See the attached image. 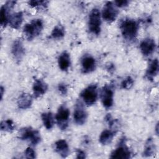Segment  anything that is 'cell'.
<instances>
[{
  "instance_id": "6da1fadb",
  "label": "cell",
  "mask_w": 159,
  "mask_h": 159,
  "mask_svg": "<svg viewBox=\"0 0 159 159\" xmlns=\"http://www.w3.org/2000/svg\"><path fill=\"white\" fill-rule=\"evenodd\" d=\"M120 29L125 40L128 42H133L137 36L139 24L134 19L125 18L120 22Z\"/></svg>"
},
{
  "instance_id": "7a4b0ae2",
  "label": "cell",
  "mask_w": 159,
  "mask_h": 159,
  "mask_svg": "<svg viewBox=\"0 0 159 159\" xmlns=\"http://www.w3.org/2000/svg\"><path fill=\"white\" fill-rule=\"evenodd\" d=\"M43 27V24L41 19H33L24 26L23 33L28 40H32L40 34Z\"/></svg>"
},
{
  "instance_id": "3957f363",
  "label": "cell",
  "mask_w": 159,
  "mask_h": 159,
  "mask_svg": "<svg viewBox=\"0 0 159 159\" xmlns=\"http://www.w3.org/2000/svg\"><path fill=\"white\" fill-rule=\"evenodd\" d=\"M101 25L100 11L98 8H93L89 14L88 29L92 34L98 35L101 32Z\"/></svg>"
},
{
  "instance_id": "277c9868",
  "label": "cell",
  "mask_w": 159,
  "mask_h": 159,
  "mask_svg": "<svg viewBox=\"0 0 159 159\" xmlns=\"http://www.w3.org/2000/svg\"><path fill=\"white\" fill-rule=\"evenodd\" d=\"M19 137L23 140H29L33 145H36L41 141L39 132L32 127L22 128L19 133Z\"/></svg>"
},
{
  "instance_id": "5b68a950",
  "label": "cell",
  "mask_w": 159,
  "mask_h": 159,
  "mask_svg": "<svg viewBox=\"0 0 159 159\" xmlns=\"http://www.w3.org/2000/svg\"><path fill=\"white\" fill-rule=\"evenodd\" d=\"M80 96L88 106L94 104L98 98V86L96 84L89 85L80 93Z\"/></svg>"
},
{
  "instance_id": "8992f818",
  "label": "cell",
  "mask_w": 159,
  "mask_h": 159,
  "mask_svg": "<svg viewBox=\"0 0 159 159\" xmlns=\"http://www.w3.org/2000/svg\"><path fill=\"white\" fill-rule=\"evenodd\" d=\"M69 117L70 111L68 108L65 104L61 105L58 109L55 116L58 126L61 130H64L67 128L68 125Z\"/></svg>"
},
{
  "instance_id": "52a82bcc",
  "label": "cell",
  "mask_w": 159,
  "mask_h": 159,
  "mask_svg": "<svg viewBox=\"0 0 159 159\" xmlns=\"http://www.w3.org/2000/svg\"><path fill=\"white\" fill-rule=\"evenodd\" d=\"M88 117L87 112L81 101H77L75 106L73 118L74 121L77 125H83Z\"/></svg>"
},
{
  "instance_id": "ba28073f",
  "label": "cell",
  "mask_w": 159,
  "mask_h": 159,
  "mask_svg": "<svg viewBox=\"0 0 159 159\" xmlns=\"http://www.w3.org/2000/svg\"><path fill=\"white\" fill-rule=\"evenodd\" d=\"M131 157V153L125 145V141L122 139L119 146L114 150L111 155V158L115 159H129Z\"/></svg>"
},
{
  "instance_id": "9c48e42d",
  "label": "cell",
  "mask_w": 159,
  "mask_h": 159,
  "mask_svg": "<svg viewBox=\"0 0 159 159\" xmlns=\"http://www.w3.org/2000/svg\"><path fill=\"white\" fill-rule=\"evenodd\" d=\"M114 91L112 87L105 85L101 91V99L103 106L106 109L111 108L113 105Z\"/></svg>"
},
{
  "instance_id": "30bf717a",
  "label": "cell",
  "mask_w": 159,
  "mask_h": 159,
  "mask_svg": "<svg viewBox=\"0 0 159 159\" xmlns=\"http://www.w3.org/2000/svg\"><path fill=\"white\" fill-rule=\"evenodd\" d=\"M117 16V11L114 6V4L111 1L107 2L104 4L102 11L103 19L109 23H111L116 19Z\"/></svg>"
},
{
  "instance_id": "8fae6325",
  "label": "cell",
  "mask_w": 159,
  "mask_h": 159,
  "mask_svg": "<svg viewBox=\"0 0 159 159\" xmlns=\"http://www.w3.org/2000/svg\"><path fill=\"white\" fill-rule=\"evenodd\" d=\"M16 3L15 1H8L1 7L0 10V22L2 27H6L9 23L10 18V11Z\"/></svg>"
},
{
  "instance_id": "7c38bea8",
  "label": "cell",
  "mask_w": 159,
  "mask_h": 159,
  "mask_svg": "<svg viewBox=\"0 0 159 159\" xmlns=\"http://www.w3.org/2000/svg\"><path fill=\"white\" fill-rule=\"evenodd\" d=\"M140 49L144 56H148L152 54L156 49L155 41L150 37L144 39L140 43Z\"/></svg>"
},
{
  "instance_id": "4fadbf2b",
  "label": "cell",
  "mask_w": 159,
  "mask_h": 159,
  "mask_svg": "<svg viewBox=\"0 0 159 159\" xmlns=\"http://www.w3.org/2000/svg\"><path fill=\"white\" fill-rule=\"evenodd\" d=\"M81 71L83 73H89L96 68V60L90 55H84L81 59Z\"/></svg>"
},
{
  "instance_id": "5bb4252c",
  "label": "cell",
  "mask_w": 159,
  "mask_h": 159,
  "mask_svg": "<svg viewBox=\"0 0 159 159\" xmlns=\"http://www.w3.org/2000/svg\"><path fill=\"white\" fill-rule=\"evenodd\" d=\"M11 53L14 59L19 62L25 55V48L24 47L22 42L20 39L14 40L12 45Z\"/></svg>"
},
{
  "instance_id": "9a60e30c",
  "label": "cell",
  "mask_w": 159,
  "mask_h": 159,
  "mask_svg": "<svg viewBox=\"0 0 159 159\" xmlns=\"http://www.w3.org/2000/svg\"><path fill=\"white\" fill-rule=\"evenodd\" d=\"M33 92L35 98H37L43 95L48 89L47 84L42 79L35 80L33 84Z\"/></svg>"
},
{
  "instance_id": "2e32d148",
  "label": "cell",
  "mask_w": 159,
  "mask_h": 159,
  "mask_svg": "<svg viewBox=\"0 0 159 159\" xmlns=\"http://www.w3.org/2000/svg\"><path fill=\"white\" fill-rule=\"evenodd\" d=\"M159 64L157 58L153 60L148 65L145 73V77L150 81H152L153 78L157 75L158 73Z\"/></svg>"
},
{
  "instance_id": "e0dca14e",
  "label": "cell",
  "mask_w": 159,
  "mask_h": 159,
  "mask_svg": "<svg viewBox=\"0 0 159 159\" xmlns=\"http://www.w3.org/2000/svg\"><path fill=\"white\" fill-rule=\"evenodd\" d=\"M17 106L20 109H27L29 108L32 103V97L28 93H21L17 99Z\"/></svg>"
},
{
  "instance_id": "ac0fdd59",
  "label": "cell",
  "mask_w": 159,
  "mask_h": 159,
  "mask_svg": "<svg viewBox=\"0 0 159 159\" xmlns=\"http://www.w3.org/2000/svg\"><path fill=\"white\" fill-rule=\"evenodd\" d=\"M55 151L63 158H66L68 156L70 149L68 145L65 140L60 139L57 140L55 143Z\"/></svg>"
},
{
  "instance_id": "d6986e66",
  "label": "cell",
  "mask_w": 159,
  "mask_h": 159,
  "mask_svg": "<svg viewBox=\"0 0 159 159\" xmlns=\"http://www.w3.org/2000/svg\"><path fill=\"white\" fill-rule=\"evenodd\" d=\"M70 54L66 52H63L58 58V66L62 71H66L70 66Z\"/></svg>"
},
{
  "instance_id": "ffe728a7",
  "label": "cell",
  "mask_w": 159,
  "mask_h": 159,
  "mask_svg": "<svg viewBox=\"0 0 159 159\" xmlns=\"http://www.w3.org/2000/svg\"><path fill=\"white\" fill-rule=\"evenodd\" d=\"M23 21V13L17 12L11 15L9 23L10 26L14 29H19Z\"/></svg>"
},
{
  "instance_id": "44dd1931",
  "label": "cell",
  "mask_w": 159,
  "mask_h": 159,
  "mask_svg": "<svg viewBox=\"0 0 159 159\" xmlns=\"http://www.w3.org/2000/svg\"><path fill=\"white\" fill-rule=\"evenodd\" d=\"M115 135H116V132L114 130H107V129L104 130L101 132L99 136V142L104 145H108L112 142L113 137L115 136Z\"/></svg>"
},
{
  "instance_id": "7402d4cb",
  "label": "cell",
  "mask_w": 159,
  "mask_h": 159,
  "mask_svg": "<svg viewBox=\"0 0 159 159\" xmlns=\"http://www.w3.org/2000/svg\"><path fill=\"white\" fill-rule=\"evenodd\" d=\"M41 117L45 127L48 130L51 129L54 124V120L52 113L50 112H43L42 114Z\"/></svg>"
},
{
  "instance_id": "603a6c76",
  "label": "cell",
  "mask_w": 159,
  "mask_h": 159,
  "mask_svg": "<svg viewBox=\"0 0 159 159\" xmlns=\"http://www.w3.org/2000/svg\"><path fill=\"white\" fill-rule=\"evenodd\" d=\"M155 146L153 142L152 139L150 138L146 142L144 151L143 152V157H150L155 153Z\"/></svg>"
},
{
  "instance_id": "cb8c5ba5",
  "label": "cell",
  "mask_w": 159,
  "mask_h": 159,
  "mask_svg": "<svg viewBox=\"0 0 159 159\" xmlns=\"http://www.w3.org/2000/svg\"><path fill=\"white\" fill-rule=\"evenodd\" d=\"M65 29L61 25H57L51 33V36L53 39H60L65 35Z\"/></svg>"
},
{
  "instance_id": "d4e9b609",
  "label": "cell",
  "mask_w": 159,
  "mask_h": 159,
  "mask_svg": "<svg viewBox=\"0 0 159 159\" xmlns=\"http://www.w3.org/2000/svg\"><path fill=\"white\" fill-rule=\"evenodd\" d=\"M1 130L2 131H6L8 132H12L15 129V125L13 121L11 119H7L2 120L1 122Z\"/></svg>"
},
{
  "instance_id": "484cf974",
  "label": "cell",
  "mask_w": 159,
  "mask_h": 159,
  "mask_svg": "<svg viewBox=\"0 0 159 159\" xmlns=\"http://www.w3.org/2000/svg\"><path fill=\"white\" fill-rule=\"evenodd\" d=\"M134 85V80L130 76L125 78L121 83V87L125 89H130Z\"/></svg>"
},
{
  "instance_id": "4316f807",
  "label": "cell",
  "mask_w": 159,
  "mask_h": 159,
  "mask_svg": "<svg viewBox=\"0 0 159 159\" xmlns=\"http://www.w3.org/2000/svg\"><path fill=\"white\" fill-rule=\"evenodd\" d=\"M48 3L47 1H30L29 2V5L34 7H46Z\"/></svg>"
},
{
  "instance_id": "83f0119b",
  "label": "cell",
  "mask_w": 159,
  "mask_h": 159,
  "mask_svg": "<svg viewBox=\"0 0 159 159\" xmlns=\"http://www.w3.org/2000/svg\"><path fill=\"white\" fill-rule=\"evenodd\" d=\"M24 155L26 158H35L36 153L30 147H28L24 152Z\"/></svg>"
},
{
  "instance_id": "f1b7e54d",
  "label": "cell",
  "mask_w": 159,
  "mask_h": 159,
  "mask_svg": "<svg viewBox=\"0 0 159 159\" xmlns=\"http://www.w3.org/2000/svg\"><path fill=\"white\" fill-rule=\"evenodd\" d=\"M58 89L60 91V93L63 95H65L67 93V87L64 83L59 84L58 86Z\"/></svg>"
},
{
  "instance_id": "f546056e",
  "label": "cell",
  "mask_w": 159,
  "mask_h": 159,
  "mask_svg": "<svg viewBox=\"0 0 159 159\" xmlns=\"http://www.w3.org/2000/svg\"><path fill=\"white\" fill-rule=\"evenodd\" d=\"M114 3L116 4V6L119 7H125L128 5L129 4V1H126V0H122V1H116L114 2Z\"/></svg>"
},
{
  "instance_id": "4dcf8cb0",
  "label": "cell",
  "mask_w": 159,
  "mask_h": 159,
  "mask_svg": "<svg viewBox=\"0 0 159 159\" xmlns=\"http://www.w3.org/2000/svg\"><path fill=\"white\" fill-rule=\"evenodd\" d=\"M86 158V153L83 150L78 149L76 150V158L84 159Z\"/></svg>"
},
{
  "instance_id": "1f68e13d",
  "label": "cell",
  "mask_w": 159,
  "mask_h": 159,
  "mask_svg": "<svg viewBox=\"0 0 159 159\" xmlns=\"http://www.w3.org/2000/svg\"><path fill=\"white\" fill-rule=\"evenodd\" d=\"M106 69L109 71V72L112 73L115 70V67H114V65L113 64L109 63V65H107L106 66Z\"/></svg>"
},
{
  "instance_id": "d6a6232c",
  "label": "cell",
  "mask_w": 159,
  "mask_h": 159,
  "mask_svg": "<svg viewBox=\"0 0 159 159\" xmlns=\"http://www.w3.org/2000/svg\"><path fill=\"white\" fill-rule=\"evenodd\" d=\"M3 91H4V88L2 86L1 87V99L2 98V96H3Z\"/></svg>"
}]
</instances>
